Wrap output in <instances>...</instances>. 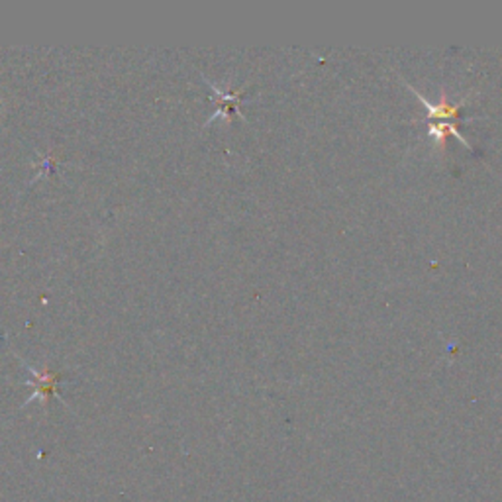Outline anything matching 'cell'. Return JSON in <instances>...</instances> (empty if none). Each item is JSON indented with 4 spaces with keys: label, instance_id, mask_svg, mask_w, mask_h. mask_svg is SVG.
Masks as SVG:
<instances>
[{
    "label": "cell",
    "instance_id": "1",
    "mask_svg": "<svg viewBox=\"0 0 502 502\" xmlns=\"http://www.w3.org/2000/svg\"><path fill=\"white\" fill-rule=\"evenodd\" d=\"M403 79V77H401ZM403 83L413 90V95L422 100V105L426 107L428 110V134L432 135V138H436V144L438 147H443V144H446V138L448 135H455V138L460 140L461 145H465L467 150H471L473 152V145L471 142L465 138V135L461 134L460 130V122H471V120H477V116H469V118H463L461 116V108L467 100H469V97H465L461 98L458 105H451V102H448V97L446 95H442L440 102H432L426 95H422L420 90L414 87V85H410L406 79H403Z\"/></svg>",
    "mask_w": 502,
    "mask_h": 502
},
{
    "label": "cell",
    "instance_id": "2",
    "mask_svg": "<svg viewBox=\"0 0 502 502\" xmlns=\"http://www.w3.org/2000/svg\"><path fill=\"white\" fill-rule=\"evenodd\" d=\"M204 81H207V83L210 85L212 93H214L216 108H218V110H216V112L212 114L210 120H209L207 124H210L212 120H218V118H230L232 114H237L239 118H244V120H246L244 112L239 110V108H242L244 105H247V102H254V100H246V98L242 97V93H224V90H220L214 83H210L209 79H204Z\"/></svg>",
    "mask_w": 502,
    "mask_h": 502
}]
</instances>
